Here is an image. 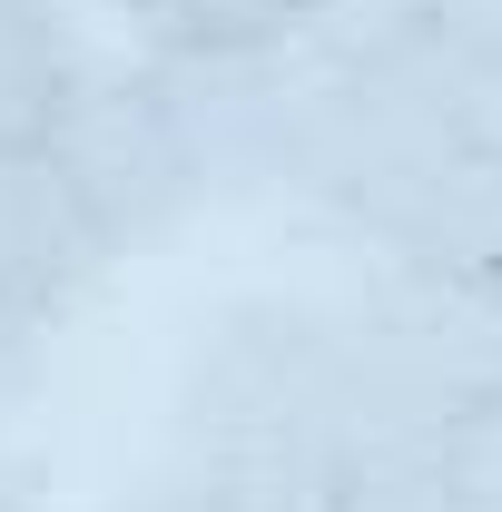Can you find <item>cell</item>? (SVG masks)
<instances>
[{
	"instance_id": "cell-5",
	"label": "cell",
	"mask_w": 502,
	"mask_h": 512,
	"mask_svg": "<svg viewBox=\"0 0 502 512\" xmlns=\"http://www.w3.org/2000/svg\"><path fill=\"white\" fill-rule=\"evenodd\" d=\"M148 79L168 99V119L188 138L207 197L276 188L286 168V119H296V50H148Z\"/></svg>"
},
{
	"instance_id": "cell-4",
	"label": "cell",
	"mask_w": 502,
	"mask_h": 512,
	"mask_svg": "<svg viewBox=\"0 0 502 512\" xmlns=\"http://www.w3.org/2000/svg\"><path fill=\"white\" fill-rule=\"evenodd\" d=\"M384 276H424V286H463V296H502V158L473 138L424 148L404 178H384L355 217Z\"/></svg>"
},
{
	"instance_id": "cell-1",
	"label": "cell",
	"mask_w": 502,
	"mask_h": 512,
	"mask_svg": "<svg viewBox=\"0 0 502 512\" xmlns=\"http://www.w3.org/2000/svg\"><path fill=\"white\" fill-rule=\"evenodd\" d=\"M188 453H345V306L237 296L178 375Z\"/></svg>"
},
{
	"instance_id": "cell-8",
	"label": "cell",
	"mask_w": 502,
	"mask_h": 512,
	"mask_svg": "<svg viewBox=\"0 0 502 512\" xmlns=\"http://www.w3.org/2000/svg\"><path fill=\"white\" fill-rule=\"evenodd\" d=\"M119 512H227V493L207 483V463H197V453H178V463H168L158 483H138Z\"/></svg>"
},
{
	"instance_id": "cell-6",
	"label": "cell",
	"mask_w": 502,
	"mask_h": 512,
	"mask_svg": "<svg viewBox=\"0 0 502 512\" xmlns=\"http://www.w3.org/2000/svg\"><path fill=\"white\" fill-rule=\"evenodd\" d=\"M109 266H119V247H109V227L89 217L79 178L50 158V138L0 148V306L50 335Z\"/></svg>"
},
{
	"instance_id": "cell-11",
	"label": "cell",
	"mask_w": 502,
	"mask_h": 512,
	"mask_svg": "<svg viewBox=\"0 0 502 512\" xmlns=\"http://www.w3.org/2000/svg\"><path fill=\"white\" fill-rule=\"evenodd\" d=\"M0 10H20V0H0Z\"/></svg>"
},
{
	"instance_id": "cell-2",
	"label": "cell",
	"mask_w": 502,
	"mask_h": 512,
	"mask_svg": "<svg viewBox=\"0 0 502 512\" xmlns=\"http://www.w3.org/2000/svg\"><path fill=\"white\" fill-rule=\"evenodd\" d=\"M502 394V296L384 276L345 306V453H394L453 434Z\"/></svg>"
},
{
	"instance_id": "cell-9",
	"label": "cell",
	"mask_w": 502,
	"mask_h": 512,
	"mask_svg": "<svg viewBox=\"0 0 502 512\" xmlns=\"http://www.w3.org/2000/svg\"><path fill=\"white\" fill-rule=\"evenodd\" d=\"M30 345H40V325H20L10 306H0V394H10V384L30 375Z\"/></svg>"
},
{
	"instance_id": "cell-10",
	"label": "cell",
	"mask_w": 502,
	"mask_h": 512,
	"mask_svg": "<svg viewBox=\"0 0 502 512\" xmlns=\"http://www.w3.org/2000/svg\"><path fill=\"white\" fill-rule=\"evenodd\" d=\"M0 512H30V503H20V483H10V473H0Z\"/></svg>"
},
{
	"instance_id": "cell-3",
	"label": "cell",
	"mask_w": 502,
	"mask_h": 512,
	"mask_svg": "<svg viewBox=\"0 0 502 512\" xmlns=\"http://www.w3.org/2000/svg\"><path fill=\"white\" fill-rule=\"evenodd\" d=\"M50 158L79 178L89 217L109 227L119 256L178 237L197 207H207V178H197V158H188V138H178V119H168L148 60L138 69H79V89H69L60 119H50Z\"/></svg>"
},
{
	"instance_id": "cell-7",
	"label": "cell",
	"mask_w": 502,
	"mask_h": 512,
	"mask_svg": "<svg viewBox=\"0 0 502 512\" xmlns=\"http://www.w3.org/2000/svg\"><path fill=\"white\" fill-rule=\"evenodd\" d=\"M345 0H148V30L158 50H296L325 40Z\"/></svg>"
}]
</instances>
